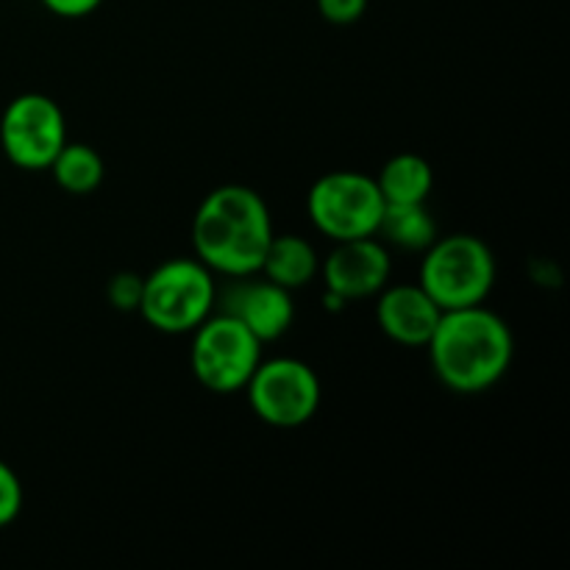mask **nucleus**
I'll list each match as a JSON object with an SVG mask.
<instances>
[{
    "label": "nucleus",
    "mask_w": 570,
    "mask_h": 570,
    "mask_svg": "<svg viewBox=\"0 0 570 570\" xmlns=\"http://www.w3.org/2000/svg\"><path fill=\"white\" fill-rule=\"evenodd\" d=\"M434 376L451 393L476 395L507 376L515 356L512 328L484 304L445 309L423 345Z\"/></svg>",
    "instance_id": "f257e3e1"
},
{
    "label": "nucleus",
    "mask_w": 570,
    "mask_h": 570,
    "mask_svg": "<svg viewBox=\"0 0 570 570\" xmlns=\"http://www.w3.org/2000/svg\"><path fill=\"white\" fill-rule=\"evenodd\" d=\"M273 234L265 198L245 184L215 187L193 215L195 259L215 276L243 278L259 273Z\"/></svg>",
    "instance_id": "f03ea898"
},
{
    "label": "nucleus",
    "mask_w": 570,
    "mask_h": 570,
    "mask_svg": "<svg viewBox=\"0 0 570 570\" xmlns=\"http://www.w3.org/2000/svg\"><path fill=\"white\" fill-rule=\"evenodd\" d=\"M215 273L200 259L161 262L145 276L139 315L161 334H193L215 312Z\"/></svg>",
    "instance_id": "7ed1b4c3"
},
{
    "label": "nucleus",
    "mask_w": 570,
    "mask_h": 570,
    "mask_svg": "<svg viewBox=\"0 0 570 570\" xmlns=\"http://www.w3.org/2000/svg\"><path fill=\"white\" fill-rule=\"evenodd\" d=\"M417 284L443 312L484 304L495 284V256L476 234H445L423 250Z\"/></svg>",
    "instance_id": "20e7f679"
},
{
    "label": "nucleus",
    "mask_w": 570,
    "mask_h": 570,
    "mask_svg": "<svg viewBox=\"0 0 570 570\" xmlns=\"http://www.w3.org/2000/svg\"><path fill=\"white\" fill-rule=\"evenodd\" d=\"M312 226L332 243L356 237H376L384 198L376 178L360 170H332L317 178L306 193Z\"/></svg>",
    "instance_id": "39448f33"
},
{
    "label": "nucleus",
    "mask_w": 570,
    "mask_h": 570,
    "mask_svg": "<svg viewBox=\"0 0 570 570\" xmlns=\"http://www.w3.org/2000/svg\"><path fill=\"white\" fill-rule=\"evenodd\" d=\"M262 362V343L226 312H212L193 332L189 365L200 387L215 395H232L248 384Z\"/></svg>",
    "instance_id": "423d86ee"
},
{
    "label": "nucleus",
    "mask_w": 570,
    "mask_h": 570,
    "mask_svg": "<svg viewBox=\"0 0 570 570\" xmlns=\"http://www.w3.org/2000/svg\"><path fill=\"white\" fill-rule=\"evenodd\" d=\"M248 406L262 423L276 429H298L321 410V379L295 356L262 360L245 384Z\"/></svg>",
    "instance_id": "0eeeda50"
},
{
    "label": "nucleus",
    "mask_w": 570,
    "mask_h": 570,
    "mask_svg": "<svg viewBox=\"0 0 570 570\" xmlns=\"http://www.w3.org/2000/svg\"><path fill=\"white\" fill-rule=\"evenodd\" d=\"M67 142L61 106L42 92L17 95L0 115V148L20 170H48Z\"/></svg>",
    "instance_id": "6e6552de"
},
{
    "label": "nucleus",
    "mask_w": 570,
    "mask_h": 570,
    "mask_svg": "<svg viewBox=\"0 0 570 570\" xmlns=\"http://www.w3.org/2000/svg\"><path fill=\"white\" fill-rule=\"evenodd\" d=\"M393 259L379 237H356L334 243V250L321 265L328 298L337 304L379 295L390 284Z\"/></svg>",
    "instance_id": "1a4fd4ad"
},
{
    "label": "nucleus",
    "mask_w": 570,
    "mask_h": 570,
    "mask_svg": "<svg viewBox=\"0 0 570 570\" xmlns=\"http://www.w3.org/2000/svg\"><path fill=\"white\" fill-rule=\"evenodd\" d=\"M234 282L237 284L223 295L220 312L237 317L262 345L284 337L295 321L293 293L259 273L234 278Z\"/></svg>",
    "instance_id": "9d476101"
},
{
    "label": "nucleus",
    "mask_w": 570,
    "mask_h": 570,
    "mask_svg": "<svg viewBox=\"0 0 570 570\" xmlns=\"http://www.w3.org/2000/svg\"><path fill=\"white\" fill-rule=\"evenodd\" d=\"M440 309L421 284H387L376 301V323L382 334L406 348H423L438 326Z\"/></svg>",
    "instance_id": "9b49d317"
},
{
    "label": "nucleus",
    "mask_w": 570,
    "mask_h": 570,
    "mask_svg": "<svg viewBox=\"0 0 570 570\" xmlns=\"http://www.w3.org/2000/svg\"><path fill=\"white\" fill-rule=\"evenodd\" d=\"M317 273H321V259L309 239L298 237V234H273L259 276L295 293V289L306 287Z\"/></svg>",
    "instance_id": "f8f14e48"
},
{
    "label": "nucleus",
    "mask_w": 570,
    "mask_h": 570,
    "mask_svg": "<svg viewBox=\"0 0 570 570\" xmlns=\"http://www.w3.org/2000/svg\"><path fill=\"white\" fill-rule=\"evenodd\" d=\"M384 204H426L434 189V170L423 156L395 154L376 176Z\"/></svg>",
    "instance_id": "ddd939ff"
},
{
    "label": "nucleus",
    "mask_w": 570,
    "mask_h": 570,
    "mask_svg": "<svg viewBox=\"0 0 570 570\" xmlns=\"http://www.w3.org/2000/svg\"><path fill=\"white\" fill-rule=\"evenodd\" d=\"M376 237L401 250H426L440 237L438 220L426 204H384Z\"/></svg>",
    "instance_id": "4468645a"
},
{
    "label": "nucleus",
    "mask_w": 570,
    "mask_h": 570,
    "mask_svg": "<svg viewBox=\"0 0 570 570\" xmlns=\"http://www.w3.org/2000/svg\"><path fill=\"white\" fill-rule=\"evenodd\" d=\"M53 173L56 184L70 195H89L104 184L106 178V161L92 145L70 142L67 139L65 148L56 154V159L48 167Z\"/></svg>",
    "instance_id": "2eb2a0df"
},
{
    "label": "nucleus",
    "mask_w": 570,
    "mask_h": 570,
    "mask_svg": "<svg viewBox=\"0 0 570 570\" xmlns=\"http://www.w3.org/2000/svg\"><path fill=\"white\" fill-rule=\"evenodd\" d=\"M22 512V482L14 468L0 460V529L11 527Z\"/></svg>",
    "instance_id": "dca6fc26"
},
{
    "label": "nucleus",
    "mask_w": 570,
    "mask_h": 570,
    "mask_svg": "<svg viewBox=\"0 0 570 570\" xmlns=\"http://www.w3.org/2000/svg\"><path fill=\"white\" fill-rule=\"evenodd\" d=\"M142 287H145V276H137V273L131 271H122L111 278L109 287H106V295H109L115 309L137 312L139 301H142Z\"/></svg>",
    "instance_id": "f3484780"
},
{
    "label": "nucleus",
    "mask_w": 570,
    "mask_h": 570,
    "mask_svg": "<svg viewBox=\"0 0 570 570\" xmlns=\"http://www.w3.org/2000/svg\"><path fill=\"white\" fill-rule=\"evenodd\" d=\"M317 11L332 26H351V22L362 20L367 11V0H315Z\"/></svg>",
    "instance_id": "a211bd4d"
},
{
    "label": "nucleus",
    "mask_w": 570,
    "mask_h": 570,
    "mask_svg": "<svg viewBox=\"0 0 570 570\" xmlns=\"http://www.w3.org/2000/svg\"><path fill=\"white\" fill-rule=\"evenodd\" d=\"M50 14L65 17V20H81L89 17L92 11H98L104 6V0H39Z\"/></svg>",
    "instance_id": "6ab92c4d"
}]
</instances>
